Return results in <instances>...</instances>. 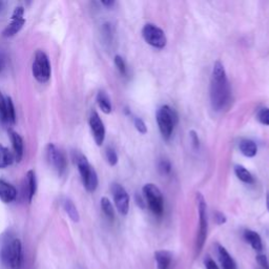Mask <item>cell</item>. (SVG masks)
Masks as SVG:
<instances>
[{
    "label": "cell",
    "instance_id": "6da1fadb",
    "mask_svg": "<svg viewBox=\"0 0 269 269\" xmlns=\"http://www.w3.org/2000/svg\"><path fill=\"white\" fill-rule=\"evenodd\" d=\"M231 90L226 76L224 65L216 61L212 67L210 82V102L216 112H221L230 103Z\"/></svg>",
    "mask_w": 269,
    "mask_h": 269
},
{
    "label": "cell",
    "instance_id": "7a4b0ae2",
    "mask_svg": "<svg viewBox=\"0 0 269 269\" xmlns=\"http://www.w3.org/2000/svg\"><path fill=\"white\" fill-rule=\"evenodd\" d=\"M0 263L7 269H21L22 266L21 241L10 230L0 234Z\"/></svg>",
    "mask_w": 269,
    "mask_h": 269
},
{
    "label": "cell",
    "instance_id": "3957f363",
    "mask_svg": "<svg viewBox=\"0 0 269 269\" xmlns=\"http://www.w3.org/2000/svg\"><path fill=\"white\" fill-rule=\"evenodd\" d=\"M74 160L78 167L84 187L89 193H94L98 187V176L94 167L90 164L88 158L81 153H76L74 155Z\"/></svg>",
    "mask_w": 269,
    "mask_h": 269
},
{
    "label": "cell",
    "instance_id": "277c9868",
    "mask_svg": "<svg viewBox=\"0 0 269 269\" xmlns=\"http://www.w3.org/2000/svg\"><path fill=\"white\" fill-rule=\"evenodd\" d=\"M157 123L164 140H168L174 132L178 123V115L174 109L168 105L161 106L156 115Z\"/></svg>",
    "mask_w": 269,
    "mask_h": 269
},
{
    "label": "cell",
    "instance_id": "5b68a950",
    "mask_svg": "<svg viewBox=\"0 0 269 269\" xmlns=\"http://www.w3.org/2000/svg\"><path fill=\"white\" fill-rule=\"evenodd\" d=\"M197 203L199 209V231L196 240V255H200L204 247L207 231H208V216H207V205L204 197L202 194H197Z\"/></svg>",
    "mask_w": 269,
    "mask_h": 269
},
{
    "label": "cell",
    "instance_id": "8992f818",
    "mask_svg": "<svg viewBox=\"0 0 269 269\" xmlns=\"http://www.w3.org/2000/svg\"><path fill=\"white\" fill-rule=\"evenodd\" d=\"M142 192L150 211L157 217H161L164 212V200L159 187L153 183H148L144 185Z\"/></svg>",
    "mask_w": 269,
    "mask_h": 269
},
{
    "label": "cell",
    "instance_id": "52a82bcc",
    "mask_svg": "<svg viewBox=\"0 0 269 269\" xmlns=\"http://www.w3.org/2000/svg\"><path fill=\"white\" fill-rule=\"evenodd\" d=\"M50 63L47 55L41 49H38L34 56L32 64V73L39 83H45L50 78Z\"/></svg>",
    "mask_w": 269,
    "mask_h": 269
},
{
    "label": "cell",
    "instance_id": "ba28073f",
    "mask_svg": "<svg viewBox=\"0 0 269 269\" xmlns=\"http://www.w3.org/2000/svg\"><path fill=\"white\" fill-rule=\"evenodd\" d=\"M46 160L50 168L59 176H63L67 168V161L62 153V150L58 148L54 143H49L45 148Z\"/></svg>",
    "mask_w": 269,
    "mask_h": 269
},
{
    "label": "cell",
    "instance_id": "9c48e42d",
    "mask_svg": "<svg viewBox=\"0 0 269 269\" xmlns=\"http://www.w3.org/2000/svg\"><path fill=\"white\" fill-rule=\"evenodd\" d=\"M142 36L149 45L156 48H163L167 42L164 32L153 23H147L143 26Z\"/></svg>",
    "mask_w": 269,
    "mask_h": 269
},
{
    "label": "cell",
    "instance_id": "30bf717a",
    "mask_svg": "<svg viewBox=\"0 0 269 269\" xmlns=\"http://www.w3.org/2000/svg\"><path fill=\"white\" fill-rule=\"evenodd\" d=\"M111 191L118 211L122 216H126L129 210V197L127 192L119 183H113Z\"/></svg>",
    "mask_w": 269,
    "mask_h": 269
},
{
    "label": "cell",
    "instance_id": "8fae6325",
    "mask_svg": "<svg viewBox=\"0 0 269 269\" xmlns=\"http://www.w3.org/2000/svg\"><path fill=\"white\" fill-rule=\"evenodd\" d=\"M24 9L22 7H17L15 8L12 17H11V22L8 24V26L4 30L3 36L6 38L15 36L17 33H19L20 30L23 28L25 23L24 19Z\"/></svg>",
    "mask_w": 269,
    "mask_h": 269
},
{
    "label": "cell",
    "instance_id": "7c38bea8",
    "mask_svg": "<svg viewBox=\"0 0 269 269\" xmlns=\"http://www.w3.org/2000/svg\"><path fill=\"white\" fill-rule=\"evenodd\" d=\"M91 131L94 137V140L98 146L102 145L105 139V127L103 121L101 120L100 116L95 111L91 113L90 119H89Z\"/></svg>",
    "mask_w": 269,
    "mask_h": 269
},
{
    "label": "cell",
    "instance_id": "4fadbf2b",
    "mask_svg": "<svg viewBox=\"0 0 269 269\" xmlns=\"http://www.w3.org/2000/svg\"><path fill=\"white\" fill-rule=\"evenodd\" d=\"M36 192H37L36 174L33 170H31L26 173L25 180H24V197L26 198L29 203L32 202Z\"/></svg>",
    "mask_w": 269,
    "mask_h": 269
},
{
    "label": "cell",
    "instance_id": "5bb4252c",
    "mask_svg": "<svg viewBox=\"0 0 269 269\" xmlns=\"http://www.w3.org/2000/svg\"><path fill=\"white\" fill-rule=\"evenodd\" d=\"M9 134L13 146V155L15 161L20 162L23 157V139L18 132L12 129L9 130Z\"/></svg>",
    "mask_w": 269,
    "mask_h": 269
},
{
    "label": "cell",
    "instance_id": "9a60e30c",
    "mask_svg": "<svg viewBox=\"0 0 269 269\" xmlns=\"http://www.w3.org/2000/svg\"><path fill=\"white\" fill-rule=\"evenodd\" d=\"M17 198V191L12 184L5 181L4 179H0V201L4 203L9 204L14 202Z\"/></svg>",
    "mask_w": 269,
    "mask_h": 269
},
{
    "label": "cell",
    "instance_id": "2e32d148",
    "mask_svg": "<svg viewBox=\"0 0 269 269\" xmlns=\"http://www.w3.org/2000/svg\"><path fill=\"white\" fill-rule=\"evenodd\" d=\"M217 252L223 269H237V264H235L234 260L229 255V252L226 250L225 247L220 244H217Z\"/></svg>",
    "mask_w": 269,
    "mask_h": 269
},
{
    "label": "cell",
    "instance_id": "e0dca14e",
    "mask_svg": "<svg viewBox=\"0 0 269 269\" xmlns=\"http://www.w3.org/2000/svg\"><path fill=\"white\" fill-rule=\"evenodd\" d=\"M155 260L158 269H170L173 261V255L168 250H158L155 252Z\"/></svg>",
    "mask_w": 269,
    "mask_h": 269
},
{
    "label": "cell",
    "instance_id": "ac0fdd59",
    "mask_svg": "<svg viewBox=\"0 0 269 269\" xmlns=\"http://www.w3.org/2000/svg\"><path fill=\"white\" fill-rule=\"evenodd\" d=\"M243 237L247 243L250 244V246L257 251H261L263 249V243L260 234L251 229H246L244 231Z\"/></svg>",
    "mask_w": 269,
    "mask_h": 269
},
{
    "label": "cell",
    "instance_id": "d6986e66",
    "mask_svg": "<svg viewBox=\"0 0 269 269\" xmlns=\"http://www.w3.org/2000/svg\"><path fill=\"white\" fill-rule=\"evenodd\" d=\"M239 148L241 153L248 158L255 157L258 153V147L257 144L249 139H243L239 143Z\"/></svg>",
    "mask_w": 269,
    "mask_h": 269
},
{
    "label": "cell",
    "instance_id": "ffe728a7",
    "mask_svg": "<svg viewBox=\"0 0 269 269\" xmlns=\"http://www.w3.org/2000/svg\"><path fill=\"white\" fill-rule=\"evenodd\" d=\"M62 206H63V209L66 212V214L70 217V219L73 222H76V223L79 222V219H80L79 212L77 210L76 205L74 204V202L71 199L65 198L62 202Z\"/></svg>",
    "mask_w": 269,
    "mask_h": 269
},
{
    "label": "cell",
    "instance_id": "44dd1931",
    "mask_svg": "<svg viewBox=\"0 0 269 269\" xmlns=\"http://www.w3.org/2000/svg\"><path fill=\"white\" fill-rule=\"evenodd\" d=\"M97 103H98L99 109L102 111L104 114H111L113 106H112L111 99H110L109 95L106 94V92L100 91L97 94Z\"/></svg>",
    "mask_w": 269,
    "mask_h": 269
},
{
    "label": "cell",
    "instance_id": "7402d4cb",
    "mask_svg": "<svg viewBox=\"0 0 269 269\" xmlns=\"http://www.w3.org/2000/svg\"><path fill=\"white\" fill-rule=\"evenodd\" d=\"M14 161L15 158L12 151L8 147L0 144V170L12 165Z\"/></svg>",
    "mask_w": 269,
    "mask_h": 269
},
{
    "label": "cell",
    "instance_id": "603a6c76",
    "mask_svg": "<svg viewBox=\"0 0 269 269\" xmlns=\"http://www.w3.org/2000/svg\"><path fill=\"white\" fill-rule=\"evenodd\" d=\"M234 174L238 177L239 180H241L242 182L246 184H252L255 182L254 176H252L250 172H248L246 168L242 165H237L234 167Z\"/></svg>",
    "mask_w": 269,
    "mask_h": 269
},
{
    "label": "cell",
    "instance_id": "cb8c5ba5",
    "mask_svg": "<svg viewBox=\"0 0 269 269\" xmlns=\"http://www.w3.org/2000/svg\"><path fill=\"white\" fill-rule=\"evenodd\" d=\"M100 202H101V209H102L105 217L109 219L110 221H114L115 210H114V206L112 204V202L106 197H103Z\"/></svg>",
    "mask_w": 269,
    "mask_h": 269
},
{
    "label": "cell",
    "instance_id": "d4e9b609",
    "mask_svg": "<svg viewBox=\"0 0 269 269\" xmlns=\"http://www.w3.org/2000/svg\"><path fill=\"white\" fill-rule=\"evenodd\" d=\"M6 101H7V119H8V123L15 124V122H16V112H15L13 100H12L11 97L8 96V97H6Z\"/></svg>",
    "mask_w": 269,
    "mask_h": 269
},
{
    "label": "cell",
    "instance_id": "484cf974",
    "mask_svg": "<svg viewBox=\"0 0 269 269\" xmlns=\"http://www.w3.org/2000/svg\"><path fill=\"white\" fill-rule=\"evenodd\" d=\"M114 61H115V65L117 66L118 71L120 72L121 75L125 76L127 73V67H126V63H125L124 59L120 55H116Z\"/></svg>",
    "mask_w": 269,
    "mask_h": 269
},
{
    "label": "cell",
    "instance_id": "4316f807",
    "mask_svg": "<svg viewBox=\"0 0 269 269\" xmlns=\"http://www.w3.org/2000/svg\"><path fill=\"white\" fill-rule=\"evenodd\" d=\"M257 118L261 124L269 125V107H262L258 112Z\"/></svg>",
    "mask_w": 269,
    "mask_h": 269
},
{
    "label": "cell",
    "instance_id": "83f0119b",
    "mask_svg": "<svg viewBox=\"0 0 269 269\" xmlns=\"http://www.w3.org/2000/svg\"><path fill=\"white\" fill-rule=\"evenodd\" d=\"M0 119H2L3 122H8L7 119V101L6 97L4 94L0 91Z\"/></svg>",
    "mask_w": 269,
    "mask_h": 269
},
{
    "label": "cell",
    "instance_id": "f1b7e54d",
    "mask_svg": "<svg viewBox=\"0 0 269 269\" xmlns=\"http://www.w3.org/2000/svg\"><path fill=\"white\" fill-rule=\"evenodd\" d=\"M105 156H106V160L111 166H115L118 163V155L113 147L109 146L106 148Z\"/></svg>",
    "mask_w": 269,
    "mask_h": 269
},
{
    "label": "cell",
    "instance_id": "f546056e",
    "mask_svg": "<svg viewBox=\"0 0 269 269\" xmlns=\"http://www.w3.org/2000/svg\"><path fill=\"white\" fill-rule=\"evenodd\" d=\"M158 168H159V172L163 175V176H166L168 174H171L172 172V165H171V162L167 161V160H161L159 162V165H158Z\"/></svg>",
    "mask_w": 269,
    "mask_h": 269
},
{
    "label": "cell",
    "instance_id": "4dcf8cb0",
    "mask_svg": "<svg viewBox=\"0 0 269 269\" xmlns=\"http://www.w3.org/2000/svg\"><path fill=\"white\" fill-rule=\"evenodd\" d=\"M133 124H134V127H136V129L140 133L144 134V133L147 132V126H146L145 122L141 119V118H138V117L134 118V119H133Z\"/></svg>",
    "mask_w": 269,
    "mask_h": 269
},
{
    "label": "cell",
    "instance_id": "1f68e13d",
    "mask_svg": "<svg viewBox=\"0 0 269 269\" xmlns=\"http://www.w3.org/2000/svg\"><path fill=\"white\" fill-rule=\"evenodd\" d=\"M257 263L260 266V269H269V262L267 260V257L265 255H258L257 256Z\"/></svg>",
    "mask_w": 269,
    "mask_h": 269
},
{
    "label": "cell",
    "instance_id": "d6a6232c",
    "mask_svg": "<svg viewBox=\"0 0 269 269\" xmlns=\"http://www.w3.org/2000/svg\"><path fill=\"white\" fill-rule=\"evenodd\" d=\"M103 36H104L105 40L109 43H111L110 41H112V38H113V31H112V26L110 23H106L103 26Z\"/></svg>",
    "mask_w": 269,
    "mask_h": 269
},
{
    "label": "cell",
    "instance_id": "836d02e7",
    "mask_svg": "<svg viewBox=\"0 0 269 269\" xmlns=\"http://www.w3.org/2000/svg\"><path fill=\"white\" fill-rule=\"evenodd\" d=\"M214 221L218 225H223L226 223L227 221V218L226 216L223 213V212H220V211H217L214 213Z\"/></svg>",
    "mask_w": 269,
    "mask_h": 269
},
{
    "label": "cell",
    "instance_id": "e575fe53",
    "mask_svg": "<svg viewBox=\"0 0 269 269\" xmlns=\"http://www.w3.org/2000/svg\"><path fill=\"white\" fill-rule=\"evenodd\" d=\"M190 136H191L192 143H193L194 147H195L196 149H198L199 146H200V139H199L198 133H197L195 130H191V131H190Z\"/></svg>",
    "mask_w": 269,
    "mask_h": 269
},
{
    "label": "cell",
    "instance_id": "d590c367",
    "mask_svg": "<svg viewBox=\"0 0 269 269\" xmlns=\"http://www.w3.org/2000/svg\"><path fill=\"white\" fill-rule=\"evenodd\" d=\"M204 265L206 269H219L218 265L216 264V262L210 258V257H206L204 260Z\"/></svg>",
    "mask_w": 269,
    "mask_h": 269
},
{
    "label": "cell",
    "instance_id": "8d00e7d4",
    "mask_svg": "<svg viewBox=\"0 0 269 269\" xmlns=\"http://www.w3.org/2000/svg\"><path fill=\"white\" fill-rule=\"evenodd\" d=\"M136 201H137V204H138V206H140L141 208H145V202H144V200H143V198L141 197V196H136Z\"/></svg>",
    "mask_w": 269,
    "mask_h": 269
},
{
    "label": "cell",
    "instance_id": "74e56055",
    "mask_svg": "<svg viewBox=\"0 0 269 269\" xmlns=\"http://www.w3.org/2000/svg\"><path fill=\"white\" fill-rule=\"evenodd\" d=\"M6 66V60H5V57L3 56V54H0V73H2L5 69Z\"/></svg>",
    "mask_w": 269,
    "mask_h": 269
},
{
    "label": "cell",
    "instance_id": "f35d334b",
    "mask_svg": "<svg viewBox=\"0 0 269 269\" xmlns=\"http://www.w3.org/2000/svg\"><path fill=\"white\" fill-rule=\"evenodd\" d=\"M101 4H102L104 7L111 8V7H113L115 5V2H113V0H110V2H109V0H107V2H102Z\"/></svg>",
    "mask_w": 269,
    "mask_h": 269
},
{
    "label": "cell",
    "instance_id": "ab89813d",
    "mask_svg": "<svg viewBox=\"0 0 269 269\" xmlns=\"http://www.w3.org/2000/svg\"><path fill=\"white\" fill-rule=\"evenodd\" d=\"M6 5H7V4H6L5 2H0V13L5 11V9H6Z\"/></svg>",
    "mask_w": 269,
    "mask_h": 269
},
{
    "label": "cell",
    "instance_id": "60d3db41",
    "mask_svg": "<svg viewBox=\"0 0 269 269\" xmlns=\"http://www.w3.org/2000/svg\"><path fill=\"white\" fill-rule=\"evenodd\" d=\"M267 206H268V209H269V195L267 197Z\"/></svg>",
    "mask_w": 269,
    "mask_h": 269
}]
</instances>
